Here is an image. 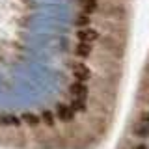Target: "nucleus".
Returning <instances> with one entry per match:
<instances>
[{"mask_svg": "<svg viewBox=\"0 0 149 149\" xmlns=\"http://www.w3.org/2000/svg\"><path fill=\"white\" fill-rule=\"evenodd\" d=\"M132 134L138 138H146L149 136V114H143L140 121H136L132 127Z\"/></svg>", "mask_w": 149, "mask_h": 149, "instance_id": "f257e3e1", "label": "nucleus"}, {"mask_svg": "<svg viewBox=\"0 0 149 149\" xmlns=\"http://www.w3.org/2000/svg\"><path fill=\"white\" fill-rule=\"evenodd\" d=\"M56 114H58V119L63 121V123H69L74 118V108L71 104H58L56 108Z\"/></svg>", "mask_w": 149, "mask_h": 149, "instance_id": "f03ea898", "label": "nucleus"}, {"mask_svg": "<svg viewBox=\"0 0 149 149\" xmlns=\"http://www.w3.org/2000/svg\"><path fill=\"white\" fill-rule=\"evenodd\" d=\"M77 37L80 41H88V43H93V41L99 37V32L93 30V28H80V30L77 32Z\"/></svg>", "mask_w": 149, "mask_h": 149, "instance_id": "7ed1b4c3", "label": "nucleus"}, {"mask_svg": "<svg viewBox=\"0 0 149 149\" xmlns=\"http://www.w3.org/2000/svg\"><path fill=\"white\" fill-rule=\"evenodd\" d=\"M73 74L78 78V80H88V78L91 77V71H90V67L88 65H84V63H74L73 65Z\"/></svg>", "mask_w": 149, "mask_h": 149, "instance_id": "20e7f679", "label": "nucleus"}, {"mask_svg": "<svg viewBox=\"0 0 149 149\" xmlns=\"http://www.w3.org/2000/svg\"><path fill=\"white\" fill-rule=\"evenodd\" d=\"M91 43H88V41H80V43L77 45V49H74V54L77 56H82V58H88V56L91 54Z\"/></svg>", "mask_w": 149, "mask_h": 149, "instance_id": "39448f33", "label": "nucleus"}, {"mask_svg": "<svg viewBox=\"0 0 149 149\" xmlns=\"http://www.w3.org/2000/svg\"><path fill=\"white\" fill-rule=\"evenodd\" d=\"M71 93L74 97H86L88 95V88L82 84V80H78V82H74V84H71Z\"/></svg>", "mask_w": 149, "mask_h": 149, "instance_id": "423d86ee", "label": "nucleus"}, {"mask_svg": "<svg viewBox=\"0 0 149 149\" xmlns=\"http://www.w3.org/2000/svg\"><path fill=\"white\" fill-rule=\"evenodd\" d=\"M22 121H24V123H28L30 127H37L41 119L37 118L36 114H32V112H24V114H22Z\"/></svg>", "mask_w": 149, "mask_h": 149, "instance_id": "0eeeda50", "label": "nucleus"}, {"mask_svg": "<svg viewBox=\"0 0 149 149\" xmlns=\"http://www.w3.org/2000/svg\"><path fill=\"white\" fill-rule=\"evenodd\" d=\"M90 21H91V19H90V13L84 11V13H78V15H77V19H74V24H77V26H88V24H90Z\"/></svg>", "mask_w": 149, "mask_h": 149, "instance_id": "6e6552de", "label": "nucleus"}, {"mask_svg": "<svg viewBox=\"0 0 149 149\" xmlns=\"http://www.w3.org/2000/svg\"><path fill=\"white\" fill-rule=\"evenodd\" d=\"M71 106L74 108V112H84V110H86V104H84V99H82V97H77V99L71 102Z\"/></svg>", "mask_w": 149, "mask_h": 149, "instance_id": "1a4fd4ad", "label": "nucleus"}, {"mask_svg": "<svg viewBox=\"0 0 149 149\" xmlns=\"http://www.w3.org/2000/svg\"><path fill=\"white\" fill-rule=\"evenodd\" d=\"M97 8H99V6H97V0H84V11L93 13Z\"/></svg>", "mask_w": 149, "mask_h": 149, "instance_id": "9d476101", "label": "nucleus"}, {"mask_svg": "<svg viewBox=\"0 0 149 149\" xmlns=\"http://www.w3.org/2000/svg\"><path fill=\"white\" fill-rule=\"evenodd\" d=\"M41 121H45V125H54V116L50 114L49 110H43V114H41Z\"/></svg>", "mask_w": 149, "mask_h": 149, "instance_id": "9b49d317", "label": "nucleus"}, {"mask_svg": "<svg viewBox=\"0 0 149 149\" xmlns=\"http://www.w3.org/2000/svg\"><path fill=\"white\" fill-rule=\"evenodd\" d=\"M136 149H147V147H146V146H138Z\"/></svg>", "mask_w": 149, "mask_h": 149, "instance_id": "f8f14e48", "label": "nucleus"}]
</instances>
